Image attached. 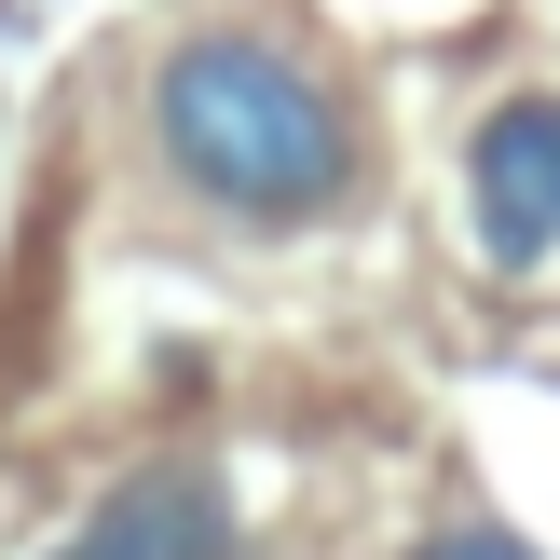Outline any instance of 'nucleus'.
I'll return each instance as SVG.
<instances>
[{"instance_id":"f257e3e1","label":"nucleus","mask_w":560,"mask_h":560,"mask_svg":"<svg viewBox=\"0 0 560 560\" xmlns=\"http://www.w3.org/2000/svg\"><path fill=\"white\" fill-rule=\"evenodd\" d=\"M151 151L233 233H315L370 191L355 96L273 27H178L151 55Z\"/></svg>"},{"instance_id":"f03ea898","label":"nucleus","mask_w":560,"mask_h":560,"mask_svg":"<svg viewBox=\"0 0 560 560\" xmlns=\"http://www.w3.org/2000/svg\"><path fill=\"white\" fill-rule=\"evenodd\" d=\"M42 560H246V506L206 452H164V465H124Z\"/></svg>"},{"instance_id":"7ed1b4c3","label":"nucleus","mask_w":560,"mask_h":560,"mask_svg":"<svg viewBox=\"0 0 560 560\" xmlns=\"http://www.w3.org/2000/svg\"><path fill=\"white\" fill-rule=\"evenodd\" d=\"M465 233L492 273H534L560 246V96H506L465 124Z\"/></svg>"},{"instance_id":"20e7f679","label":"nucleus","mask_w":560,"mask_h":560,"mask_svg":"<svg viewBox=\"0 0 560 560\" xmlns=\"http://www.w3.org/2000/svg\"><path fill=\"white\" fill-rule=\"evenodd\" d=\"M410 560H547V547L506 520H438V534H410Z\"/></svg>"}]
</instances>
